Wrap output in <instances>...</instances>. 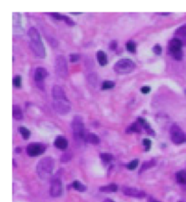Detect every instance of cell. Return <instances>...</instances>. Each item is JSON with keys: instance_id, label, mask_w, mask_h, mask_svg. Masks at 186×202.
Returning a JSON list of instances; mask_svg holds the SVG:
<instances>
[{"instance_id": "cell-1", "label": "cell", "mask_w": 186, "mask_h": 202, "mask_svg": "<svg viewBox=\"0 0 186 202\" xmlns=\"http://www.w3.org/2000/svg\"><path fill=\"white\" fill-rule=\"evenodd\" d=\"M28 36L30 38V47L34 52V54L39 58H45L46 50L38 31L35 27H31L28 30Z\"/></svg>"}, {"instance_id": "cell-7", "label": "cell", "mask_w": 186, "mask_h": 202, "mask_svg": "<svg viewBox=\"0 0 186 202\" xmlns=\"http://www.w3.org/2000/svg\"><path fill=\"white\" fill-rule=\"evenodd\" d=\"M170 134L172 142L175 144H182L186 141V136L184 132L182 131V129L177 125L173 124L170 129Z\"/></svg>"}, {"instance_id": "cell-10", "label": "cell", "mask_w": 186, "mask_h": 202, "mask_svg": "<svg viewBox=\"0 0 186 202\" xmlns=\"http://www.w3.org/2000/svg\"><path fill=\"white\" fill-rule=\"evenodd\" d=\"M62 181L60 178H54L50 185V195L54 198H57L62 195Z\"/></svg>"}, {"instance_id": "cell-12", "label": "cell", "mask_w": 186, "mask_h": 202, "mask_svg": "<svg viewBox=\"0 0 186 202\" xmlns=\"http://www.w3.org/2000/svg\"><path fill=\"white\" fill-rule=\"evenodd\" d=\"M53 98H54V101L68 100L66 96L64 90L58 85H54L53 87Z\"/></svg>"}, {"instance_id": "cell-19", "label": "cell", "mask_w": 186, "mask_h": 202, "mask_svg": "<svg viewBox=\"0 0 186 202\" xmlns=\"http://www.w3.org/2000/svg\"><path fill=\"white\" fill-rule=\"evenodd\" d=\"M176 179L179 184L186 185V171L185 170H180L176 173Z\"/></svg>"}, {"instance_id": "cell-14", "label": "cell", "mask_w": 186, "mask_h": 202, "mask_svg": "<svg viewBox=\"0 0 186 202\" xmlns=\"http://www.w3.org/2000/svg\"><path fill=\"white\" fill-rule=\"evenodd\" d=\"M54 144L55 146L57 148V149H60V150H66L68 146V142L67 140L63 137V136H57L54 142Z\"/></svg>"}, {"instance_id": "cell-27", "label": "cell", "mask_w": 186, "mask_h": 202, "mask_svg": "<svg viewBox=\"0 0 186 202\" xmlns=\"http://www.w3.org/2000/svg\"><path fill=\"white\" fill-rule=\"evenodd\" d=\"M126 48H127V50L129 52H131V53H134L135 52V49H136V45H135V43L134 42H133V41H129L126 43Z\"/></svg>"}, {"instance_id": "cell-35", "label": "cell", "mask_w": 186, "mask_h": 202, "mask_svg": "<svg viewBox=\"0 0 186 202\" xmlns=\"http://www.w3.org/2000/svg\"><path fill=\"white\" fill-rule=\"evenodd\" d=\"M150 91H151V88H150L149 86H143V87L141 88V92H142L143 94H149Z\"/></svg>"}, {"instance_id": "cell-20", "label": "cell", "mask_w": 186, "mask_h": 202, "mask_svg": "<svg viewBox=\"0 0 186 202\" xmlns=\"http://www.w3.org/2000/svg\"><path fill=\"white\" fill-rule=\"evenodd\" d=\"M13 117L17 121L23 119V112L21 111L20 107L18 105H14L13 106Z\"/></svg>"}, {"instance_id": "cell-3", "label": "cell", "mask_w": 186, "mask_h": 202, "mask_svg": "<svg viewBox=\"0 0 186 202\" xmlns=\"http://www.w3.org/2000/svg\"><path fill=\"white\" fill-rule=\"evenodd\" d=\"M135 64L131 59H121L116 63L114 69L118 74H127L134 70Z\"/></svg>"}, {"instance_id": "cell-8", "label": "cell", "mask_w": 186, "mask_h": 202, "mask_svg": "<svg viewBox=\"0 0 186 202\" xmlns=\"http://www.w3.org/2000/svg\"><path fill=\"white\" fill-rule=\"evenodd\" d=\"M46 146L43 143H32L26 147V153L30 157H36L45 152Z\"/></svg>"}, {"instance_id": "cell-13", "label": "cell", "mask_w": 186, "mask_h": 202, "mask_svg": "<svg viewBox=\"0 0 186 202\" xmlns=\"http://www.w3.org/2000/svg\"><path fill=\"white\" fill-rule=\"evenodd\" d=\"M47 76V69L43 68V67H38L36 68L35 71V82L39 83L42 82L46 79Z\"/></svg>"}, {"instance_id": "cell-2", "label": "cell", "mask_w": 186, "mask_h": 202, "mask_svg": "<svg viewBox=\"0 0 186 202\" xmlns=\"http://www.w3.org/2000/svg\"><path fill=\"white\" fill-rule=\"evenodd\" d=\"M54 166H55V162L53 158L45 157L41 159L36 165V172L39 178L43 180H47L51 178Z\"/></svg>"}, {"instance_id": "cell-38", "label": "cell", "mask_w": 186, "mask_h": 202, "mask_svg": "<svg viewBox=\"0 0 186 202\" xmlns=\"http://www.w3.org/2000/svg\"><path fill=\"white\" fill-rule=\"evenodd\" d=\"M104 202H115L113 200H111V199H105Z\"/></svg>"}, {"instance_id": "cell-28", "label": "cell", "mask_w": 186, "mask_h": 202, "mask_svg": "<svg viewBox=\"0 0 186 202\" xmlns=\"http://www.w3.org/2000/svg\"><path fill=\"white\" fill-rule=\"evenodd\" d=\"M138 163H139V161L137 160H132L131 162L126 164V168L128 169H136V167L138 166Z\"/></svg>"}, {"instance_id": "cell-29", "label": "cell", "mask_w": 186, "mask_h": 202, "mask_svg": "<svg viewBox=\"0 0 186 202\" xmlns=\"http://www.w3.org/2000/svg\"><path fill=\"white\" fill-rule=\"evenodd\" d=\"M13 83L14 85L16 87V88H19L20 85H21V77L19 75H16L14 78H13Z\"/></svg>"}, {"instance_id": "cell-32", "label": "cell", "mask_w": 186, "mask_h": 202, "mask_svg": "<svg viewBox=\"0 0 186 202\" xmlns=\"http://www.w3.org/2000/svg\"><path fill=\"white\" fill-rule=\"evenodd\" d=\"M79 59H80V55H77V54H71L70 55V62L75 63Z\"/></svg>"}, {"instance_id": "cell-31", "label": "cell", "mask_w": 186, "mask_h": 202, "mask_svg": "<svg viewBox=\"0 0 186 202\" xmlns=\"http://www.w3.org/2000/svg\"><path fill=\"white\" fill-rule=\"evenodd\" d=\"M152 51H153V53H154L155 55H159L162 54V46H161L160 45H155V46H153V48H152Z\"/></svg>"}, {"instance_id": "cell-21", "label": "cell", "mask_w": 186, "mask_h": 202, "mask_svg": "<svg viewBox=\"0 0 186 202\" xmlns=\"http://www.w3.org/2000/svg\"><path fill=\"white\" fill-rule=\"evenodd\" d=\"M175 35L177 37H185L186 36V24H184L182 26H180L179 28H177V30L175 31ZM176 37V38H177Z\"/></svg>"}, {"instance_id": "cell-11", "label": "cell", "mask_w": 186, "mask_h": 202, "mask_svg": "<svg viewBox=\"0 0 186 202\" xmlns=\"http://www.w3.org/2000/svg\"><path fill=\"white\" fill-rule=\"evenodd\" d=\"M123 193L126 195L128 197L132 198H136V199H143L146 197V193L143 190H137L135 188H130V187H125L123 189Z\"/></svg>"}, {"instance_id": "cell-33", "label": "cell", "mask_w": 186, "mask_h": 202, "mask_svg": "<svg viewBox=\"0 0 186 202\" xmlns=\"http://www.w3.org/2000/svg\"><path fill=\"white\" fill-rule=\"evenodd\" d=\"M51 16H53L55 19H57V20H62L63 19V15H61V14H59V13H50L49 14Z\"/></svg>"}, {"instance_id": "cell-36", "label": "cell", "mask_w": 186, "mask_h": 202, "mask_svg": "<svg viewBox=\"0 0 186 202\" xmlns=\"http://www.w3.org/2000/svg\"><path fill=\"white\" fill-rule=\"evenodd\" d=\"M117 46V43L116 42V41H113L111 44H110V48L112 49V50H115Z\"/></svg>"}, {"instance_id": "cell-23", "label": "cell", "mask_w": 186, "mask_h": 202, "mask_svg": "<svg viewBox=\"0 0 186 202\" xmlns=\"http://www.w3.org/2000/svg\"><path fill=\"white\" fill-rule=\"evenodd\" d=\"M19 132L21 133V135L23 136V138L25 140H27L28 139V137L30 136V131L28 130V129H26L25 127H24V126H21V127H19Z\"/></svg>"}, {"instance_id": "cell-18", "label": "cell", "mask_w": 186, "mask_h": 202, "mask_svg": "<svg viewBox=\"0 0 186 202\" xmlns=\"http://www.w3.org/2000/svg\"><path fill=\"white\" fill-rule=\"evenodd\" d=\"M142 125L140 124L139 122H134L133 124H131L127 129H126V132L127 133H132V132H141L142 131Z\"/></svg>"}, {"instance_id": "cell-16", "label": "cell", "mask_w": 186, "mask_h": 202, "mask_svg": "<svg viewBox=\"0 0 186 202\" xmlns=\"http://www.w3.org/2000/svg\"><path fill=\"white\" fill-rule=\"evenodd\" d=\"M118 190V186L116 184H109V185H106V186H103L101 187L99 190L102 191V192H105V193H111V192H116Z\"/></svg>"}, {"instance_id": "cell-24", "label": "cell", "mask_w": 186, "mask_h": 202, "mask_svg": "<svg viewBox=\"0 0 186 202\" xmlns=\"http://www.w3.org/2000/svg\"><path fill=\"white\" fill-rule=\"evenodd\" d=\"M100 158L104 162H110L111 160H113L114 156L110 153H101L100 154Z\"/></svg>"}, {"instance_id": "cell-15", "label": "cell", "mask_w": 186, "mask_h": 202, "mask_svg": "<svg viewBox=\"0 0 186 202\" xmlns=\"http://www.w3.org/2000/svg\"><path fill=\"white\" fill-rule=\"evenodd\" d=\"M86 143H91V144H93V145H97L100 143V139L99 137L94 134V133H87L86 137H85V141Z\"/></svg>"}, {"instance_id": "cell-4", "label": "cell", "mask_w": 186, "mask_h": 202, "mask_svg": "<svg viewBox=\"0 0 186 202\" xmlns=\"http://www.w3.org/2000/svg\"><path fill=\"white\" fill-rule=\"evenodd\" d=\"M72 127H73V132H74L75 139L77 142L85 141V137H86L87 133L84 130V123H83L80 117H78V116L75 117V119L73 121V123H72Z\"/></svg>"}, {"instance_id": "cell-30", "label": "cell", "mask_w": 186, "mask_h": 202, "mask_svg": "<svg viewBox=\"0 0 186 202\" xmlns=\"http://www.w3.org/2000/svg\"><path fill=\"white\" fill-rule=\"evenodd\" d=\"M143 146L145 147V151H146V152H148V151L151 149L152 142L149 140V139H143Z\"/></svg>"}, {"instance_id": "cell-5", "label": "cell", "mask_w": 186, "mask_h": 202, "mask_svg": "<svg viewBox=\"0 0 186 202\" xmlns=\"http://www.w3.org/2000/svg\"><path fill=\"white\" fill-rule=\"evenodd\" d=\"M183 43L179 38L172 39L168 44V52L173 56V58L177 61L183 59V51H182Z\"/></svg>"}, {"instance_id": "cell-25", "label": "cell", "mask_w": 186, "mask_h": 202, "mask_svg": "<svg viewBox=\"0 0 186 202\" xmlns=\"http://www.w3.org/2000/svg\"><path fill=\"white\" fill-rule=\"evenodd\" d=\"M155 165V161L154 160H149V161H145V162H143V165H142V168H141V172L143 171V170H144V169H150L152 167H153Z\"/></svg>"}, {"instance_id": "cell-34", "label": "cell", "mask_w": 186, "mask_h": 202, "mask_svg": "<svg viewBox=\"0 0 186 202\" xmlns=\"http://www.w3.org/2000/svg\"><path fill=\"white\" fill-rule=\"evenodd\" d=\"M63 20L68 25H74L75 24V22H73V20L71 18H69L68 16H66V15H63Z\"/></svg>"}, {"instance_id": "cell-26", "label": "cell", "mask_w": 186, "mask_h": 202, "mask_svg": "<svg viewBox=\"0 0 186 202\" xmlns=\"http://www.w3.org/2000/svg\"><path fill=\"white\" fill-rule=\"evenodd\" d=\"M115 86V83L113 81H104L102 83V89L103 90H107V89H112Z\"/></svg>"}, {"instance_id": "cell-22", "label": "cell", "mask_w": 186, "mask_h": 202, "mask_svg": "<svg viewBox=\"0 0 186 202\" xmlns=\"http://www.w3.org/2000/svg\"><path fill=\"white\" fill-rule=\"evenodd\" d=\"M73 187H74L75 190H77V191H80V192H84V191L86 190V187L84 184H82L81 182L78 181V180H75L73 182Z\"/></svg>"}, {"instance_id": "cell-9", "label": "cell", "mask_w": 186, "mask_h": 202, "mask_svg": "<svg viewBox=\"0 0 186 202\" xmlns=\"http://www.w3.org/2000/svg\"><path fill=\"white\" fill-rule=\"evenodd\" d=\"M53 106L55 111L59 114H66L70 111V103L68 100H61V101H54Z\"/></svg>"}, {"instance_id": "cell-6", "label": "cell", "mask_w": 186, "mask_h": 202, "mask_svg": "<svg viewBox=\"0 0 186 202\" xmlns=\"http://www.w3.org/2000/svg\"><path fill=\"white\" fill-rule=\"evenodd\" d=\"M55 70L59 76L66 78L67 76L68 70H67V64L66 60L63 55H57L55 60Z\"/></svg>"}, {"instance_id": "cell-37", "label": "cell", "mask_w": 186, "mask_h": 202, "mask_svg": "<svg viewBox=\"0 0 186 202\" xmlns=\"http://www.w3.org/2000/svg\"><path fill=\"white\" fill-rule=\"evenodd\" d=\"M148 202H160L158 201V200H156L155 199H153V198H149V200H148Z\"/></svg>"}, {"instance_id": "cell-17", "label": "cell", "mask_w": 186, "mask_h": 202, "mask_svg": "<svg viewBox=\"0 0 186 202\" xmlns=\"http://www.w3.org/2000/svg\"><path fill=\"white\" fill-rule=\"evenodd\" d=\"M96 57H97V60L100 64V65L102 66H105V64H107V56L105 55V53L104 51H98L97 54H96Z\"/></svg>"}, {"instance_id": "cell-39", "label": "cell", "mask_w": 186, "mask_h": 202, "mask_svg": "<svg viewBox=\"0 0 186 202\" xmlns=\"http://www.w3.org/2000/svg\"><path fill=\"white\" fill-rule=\"evenodd\" d=\"M185 93H186V90H185Z\"/></svg>"}]
</instances>
